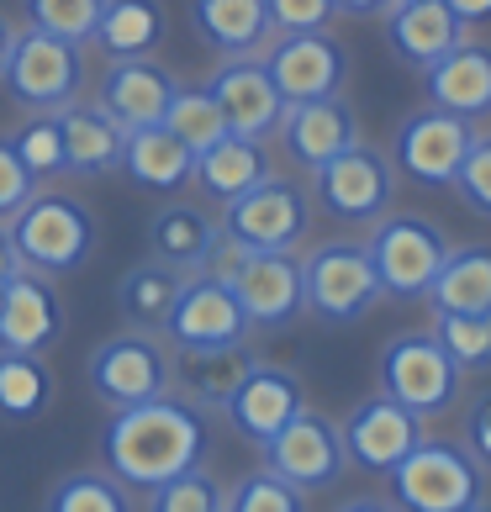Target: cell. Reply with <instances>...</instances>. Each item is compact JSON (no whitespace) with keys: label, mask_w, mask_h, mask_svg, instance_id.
Wrapping results in <instances>:
<instances>
[{"label":"cell","mask_w":491,"mask_h":512,"mask_svg":"<svg viewBox=\"0 0 491 512\" xmlns=\"http://www.w3.org/2000/svg\"><path fill=\"white\" fill-rule=\"evenodd\" d=\"M37 196V180L32 169L22 164V154L11 148V138H0V222H11L22 206Z\"/></svg>","instance_id":"42"},{"label":"cell","mask_w":491,"mask_h":512,"mask_svg":"<svg viewBox=\"0 0 491 512\" xmlns=\"http://www.w3.org/2000/svg\"><path fill=\"white\" fill-rule=\"evenodd\" d=\"M301 407H307V386H301L291 370L254 359V370L243 375L238 391L222 402V417H228V428L238 433L243 444L259 449V444H270Z\"/></svg>","instance_id":"19"},{"label":"cell","mask_w":491,"mask_h":512,"mask_svg":"<svg viewBox=\"0 0 491 512\" xmlns=\"http://www.w3.org/2000/svg\"><path fill=\"white\" fill-rule=\"evenodd\" d=\"M217 243H222V222L196 201H169L148 217V259L169 264L175 275L212 270Z\"/></svg>","instance_id":"23"},{"label":"cell","mask_w":491,"mask_h":512,"mask_svg":"<svg viewBox=\"0 0 491 512\" xmlns=\"http://www.w3.org/2000/svg\"><path fill=\"white\" fill-rule=\"evenodd\" d=\"M470 143H476V122L455 117V111H439V106H418L391 132V164H396V175H407L423 191H449Z\"/></svg>","instance_id":"11"},{"label":"cell","mask_w":491,"mask_h":512,"mask_svg":"<svg viewBox=\"0 0 491 512\" xmlns=\"http://www.w3.org/2000/svg\"><path fill=\"white\" fill-rule=\"evenodd\" d=\"M122 175L138 185V191L154 196H180L196 175V148H185L164 122L154 127H132L127 148H122Z\"/></svg>","instance_id":"27"},{"label":"cell","mask_w":491,"mask_h":512,"mask_svg":"<svg viewBox=\"0 0 491 512\" xmlns=\"http://www.w3.org/2000/svg\"><path fill=\"white\" fill-rule=\"evenodd\" d=\"M259 59L270 69L275 90L286 96V106L338 96L349 85V48L328 32H280V37H270V48Z\"/></svg>","instance_id":"16"},{"label":"cell","mask_w":491,"mask_h":512,"mask_svg":"<svg viewBox=\"0 0 491 512\" xmlns=\"http://www.w3.org/2000/svg\"><path fill=\"white\" fill-rule=\"evenodd\" d=\"M101 11H106V0H22L27 27L53 32V37H64V43H80V48H90Z\"/></svg>","instance_id":"36"},{"label":"cell","mask_w":491,"mask_h":512,"mask_svg":"<svg viewBox=\"0 0 491 512\" xmlns=\"http://www.w3.org/2000/svg\"><path fill=\"white\" fill-rule=\"evenodd\" d=\"M16 43V27H11V16H0V69H6V53Z\"/></svg>","instance_id":"49"},{"label":"cell","mask_w":491,"mask_h":512,"mask_svg":"<svg viewBox=\"0 0 491 512\" xmlns=\"http://www.w3.org/2000/svg\"><path fill=\"white\" fill-rule=\"evenodd\" d=\"M460 43H465V27L455 22V11L444 0H396L386 11V48L396 53V64L418 74H428Z\"/></svg>","instance_id":"22"},{"label":"cell","mask_w":491,"mask_h":512,"mask_svg":"<svg viewBox=\"0 0 491 512\" xmlns=\"http://www.w3.org/2000/svg\"><path fill=\"white\" fill-rule=\"evenodd\" d=\"M312 201L338 222H381L396 201V164L386 148L354 143L323 169H312Z\"/></svg>","instance_id":"12"},{"label":"cell","mask_w":491,"mask_h":512,"mask_svg":"<svg viewBox=\"0 0 491 512\" xmlns=\"http://www.w3.org/2000/svg\"><path fill=\"white\" fill-rule=\"evenodd\" d=\"M254 328L243 317L228 275L196 270L180 280V296L164 317V344L169 349H217V344H243Z\"/></svg>","instance_id":"13"},{"label":"cell","mask_w":491,"mask_h":512,"mask_svg":"<svg viewBox=\"0 0 491 512\" xmlns=\"http://www.w3.org/2000/svg\"><path fill=\"white\" fill-rule=\"evenodd\" d=\"M64 333H69V312H64V296L53 286V275H37L22 264L0 286V349L48 354V349H59Z\"/></svg>","instance_id":"17"},{"label":"cell","mask_w":491,"mask_h":512,"mask_svg":"<svg viewBox=\"0 0 491 512\" xmlns=\"http://www.w3.org/2000/svg\"><path fill=\"white\" fill-rule=\"evenodd\" d=\"M423 301L428 312H491V243H455Z\"/></svg>","instance_id":"30"},{"label":"cell","mask_w":491,"mask_h":512,"mask_svg":"<svg viewBox=\"0 0 491 512\" xmlns=\"http://www.w3.org/2000/svg\"><path fill=\"white\" fill-rule=\"evenodd\" d=\"M396 0H333L338 16H354V22H370V16H386Z\"/></svg>","instance_id":"45"},{"label":"cell","mask_w":491,"mask_h":512,"mask_svg":"<svg viewBox=\"0 0 491 512\" xmlns=\"http://www.w3.org/2000/svg\"><path fill=\"white\" fill-rule=\"evenodd\" d=\"M212 270L228 275V286L238 296L243 317H249L254 333H280L307 312V286H301V259L296 249H233V243H217Z\"/></svg>","instance_id":"3"},{"label":"cell","mask_w":491,"mask_h":512,"mask_svg":"<svg viewBox=\"0 0 491 512\" xmlns=\"http://www.w3.org/2000/svg\"><path fill=\"white\" fill-rule=\"evenodd\" d=\"M301 286H307V312L328 328H354L381 307V275L370 264L360 238H328L301 259Z\"/></svg>","instance_id":"5"},{"label":"cell","mask_w":491,"mask_h":512,"mask_svg":"<svg viewBox=\"0 0 491 512\" xmlns=\"http://www.w3.org/2000/svg\"><path fill=\"white\" fill-rule=\"evenodd\" d=\"M460 444L491 470V391H481L476 402L465 407V439Z\"/></svg>","instance_id":"44"},{"label":"cell","mask_w":491,"mask_h":512,"mask_svg":"<svg viewBox=\"0 0 491 512\" xmlns=\"http://www.w3.org/2000/svg\"><path fill=\"white\" fill-rule=\"evenodd\" d=\"M491 470L460 439H423L391 470V502L402 512H465L486 502Z\"/></svg>","instance_id":"4"},{"label":"cell","mask_w":491,"mask_h":512,"mask_svg":"<svg viewBox=\"0 0 491 512\" xmlns=\"http://www.w3.org/2000/svg\"><path fill=\"white\" fill-rule=\"evenodd\" d=\"M365 249H370V264H375L381 291L391 301H423L455 243H449V233L433 217L396 212V217H381L370 227Z\"/></svg>","instance_id":"8"},{"label":"cell","mask_w":491,"mask_h":512,"mask_svg":"<svg viewBox=\"0 0 491 512\" xmlns=\"http://www.w3.org/2000/svg\"><path fill=\"white\" fill-rule=\"evenodd\" d=\"M259 454H264V470L280 481H291L296 491H323L349 470L338 423L323 412H307V407H301L270 444H259Z\"/></svg>","instance_id":"14"},{"label":"cell","mask_w":491,"mask_h":512,"mask_svg":"<svg viewBox=\"0 0 491 512\" xmlns=\"http://www.w3.org/2000/svg\"><path fill=\"white\" fill-rule=\"evenodd\" d=\"M6 233L16 243V259L37 275H69L96 254L101 243V222L85 201H74L64 191H37L22 212L6 222Z\"/></svg>","instance_id":"2"},{"label":"cell","mask_w":491,"mask_h":512,"mask_svg":"<svg viewBox=\"0 0 491 512\" xmlns=\"http://www.w3.org/2000/svg\"><path fill=\"white\" fill-rule=\"evenodd\" d=\"M222 243L233 249H296L301 238L312 233V196L301 180H286V175H270L259 180L254 191L233 196L222 206Z\"/></svg>","instance_id":"9"},{"label":"cell","mask_w":491,"mask_h":512,"mask_svg":"<svg viewBox=\"0 0 491 512\" xmlns=\"http://www.w3.org/2000/svg\"><path fill=\"white\" fill-rule=\"evenodd\" d=\"M449 11H455L460 27H476V22H491V0H444Z\"/></svg>","instance_id":"46"},{"label":"cell","mask_w":491,"mask_h":512,"mask_svg":"<svg viewBox=\"0 0 491 512\" xmlns=\"http://www.w3.org/2000/svg\"><path fill=\"white\" fill-rule=\"evenodd\" d=\"M338 433H344L349 465L365 470V476H391V470L428 439V433H423V417L407 412L402 402H391L386 391H375V396H365V402H354V412L338 423Z\"/></svg>","instance_id":"15"},{"label":"cell","mask_w":491,"mask_h":512,"mask_svg":"<svg viewBox=\"0 0 491 512\" xmlns=\"http://www.w3.org/2000/svg\"><path fill=\"white\" fill-rule=\"evenodd\" d=\"M11 148L22 154V164L32 169V180H59L69 175V159H64V132H59V117L43 111V117H27L22 132H11Z\"/></svg>","instance_id":"37"},{"label":"cell","mask_w":491,"mask_h":512,"mask_svg":"<svg viewBox=\"0 0 491 512\" xmlns=\"http://www.w3.org/2000/svg\"><path fill=\"white\" fill-rule=\"evenodd\" d=\"M43 512H138V502H132V486H122L111 470H69L48 491Z\"/></svg>","instance_id":"34"},{"label":"cell","mask_w":491,"mask_h":512,"mask_svg":"<svg viewBox=\"0 0 491 512\" xmlns=\"http://www.w3.org/2000/svg\"><path fill=\"white\" fill-rule=\"evenodd\" d=\"M191 27L196 37L222 59H243V53L270 48V6L264 0H191Z\"/></svg>","instance_id":"28"},{"label":"cell","mask_w":491,"mask_h":512,"mask_svg":"<svg viewBox=\"0 0 491 512\" xmlns=\"http://www.w3.org/2000/svg\"><path fill=\"white\" fill-rule=\"evenodd\" d=\"M53 407V370L43 354H11L0 349V417L32 423Z\"/></svg>","instance_id":"33"},{"label":"cell","mask_w":491,"mask_h":512,"mask_svg":"<svg viewBox=\"0 0 491 512\" xmlns=\"http://www.w3.org/2000/svg\"><path fill=\"white\" fill-rule=\"evenodd\" d=\"M164 127L175 132V138L185 143V148H212L217 138H228V122H222V111H217V101L206 96V90H180L175 101H169V111H164Z\"/></svg>","instance_id":"38"},{"label":"cell","mask_w":491,"mask_h":512,"mask_svg":"<svg viewBox=\"0 0 491 512\" xmlns=\"http://www.w3.org/2000/svg\"><path fill=\"white\" fill-rule=\"evenodd\" d=\"M433 338L460 365V375L491 370V312H433Z\"/></svg>","instance_id":"35"},{"label":"cell","mask_w":491,"mask_h":512,"mask_svg":"<svg viewBox=\"0 0 491 512\" xmlns=\"http://www.w3.org/2000/svg\"><path fill=\"white\" fill-rule=\"evenodd\" d=\"M206 454H212V412L185 402L180 391L111 412L101 433V470L132 491H154L169 476H185L206 465Z\"/></svg>","instance_id":"1"},{"label":"cell","mask_w":491,"mask_h":512,"mask_svg":"<svg viewBox=\"0 0 491 512\" xmlns=\"http://www.w3.org/2000/svg\"><path fill=\"white\" fill-rule=\"evenodd\" d=\"M201 90L217 101V111H222V122H228L233 138H259L264 143L280 127V111H286V96L275 90V80H270V69H264L259 53L222 59Z\"/></svg>","instance_id":"18"},{"label":"cell","mask_w":491,"mask_h":512,"mask_svg":"<svg viewBox=\"0 0 491 512\" xmlns=\"http://www.w3.org/2000/svg\"><path fill=\"white\" fill-rule=\"evenodd\" d=\"M275 169H270V154H264V143L259 138H217L212 148H201L196 154V175L191 185H201V196L206 201H222L228 206L233 196L243 191H254L259 180H270Z\"/></svg>","instance_id":"29"},{"label":"cell","mask_w":491,"mask_h":512,"mask_svg":"<svg viewBox=\"0 0 491 512\" xmlns=\"http://www.w3.org/2000/svg\"><path fill=\"white\" fill-rule=\"evenodd\" d=\"M280 148L307 169H323L328 159H338L344 148L360 143V111L338 90V96H317V101H291L280 111Z\"/></svg>","instance_id":"20"},{"label":"cell","mask_w":491,"mask_h":512,"mask_svg":"<svg viewBox=\"0 0 491 512\" xmlns=\"http://www.w3.org/2000/svg\"><path fill=\"white\" fill-rule=\"evenodd\" d=\"M164 32H169V22H164L159 0H106L90 43H96L106 59H154Z\"/></svg>","instance_id":"31"},{"label":"cell","mask_w":491,"mask_h":512,"mask_svg":"<svg viewBox=\"0 0 491 512\" xmlns=\"http://www.w3.org/2000/svg\"><path fill=\"white\" fill-rule=\"evenodd\" d=\"M455 196L476 217H491V132H476V143H470V154L455 175Z\"/></svg>","instance_id":"41"},{"label":"cell","mask_w":491,"mask_h":512,"mask_svg":"<svg viewBox=\"0 0 491 512\" xmlns=\"http://www.w3.org/2000/svg\"><path fill=\"white\" fill-rule=\"evenodd\" d=\"M381 391L407 412H418L423 423H433V417L460 407L465 375L433 338V328H407L381 344Z\"/></svg>","instance_id":"6"},{"label":"cell","mask_w":491,"mask_h":512,"mask_svg":"<svg viewBox=\"0 0 491 512\" xmlns=\"http://www.w3.org/2000/svg\"><path fill=\"white\" fill-rule=\"evenodd\" d=\"M180 90H185L180 74L164 69L159 59H111L106 74H101V96L96 101L132 132V127L164 122V111Z\"/></svg>","instance_id":"21"},{"label":"cell","mask_w":491,"mask_h":512,"mask_svg":"<svg viewBox=\"0 0 491 512\" xmlns=\"http://www.w3.org/2000/svg\"><path fill=\"white\" fill-rule=\"evenodd\" d=\"M270 6V27L280 32H328L333 22V0H264Z\"/></svg>","instance_id":"43"},{"label":"cell","mask_w":491,"mask_h":512,"mask_svg":"<svg viewBox=\"0 0 491 512\" xmlns=\"http://www.w3.org/2000/svg\"><path fill=\"white\" fill-rule=\"evenodd\" d=\"M423 85H428V106L455 111L465 122L491 117V48L465 37L460 48H449L444 59L423 74Z\"/></svg>","instance_id":"26"},{"label":"cell","mask_w":491,"mask_h":512,"mask_svg":"<svg viewBox=\"0 0 491 512\" xmlns=\"http://www.w3.org/2000/svg\"><path fill=\"white\" fill-rule=\"evenodd\" d=\"M228 507V491L212 481V470L196 465L185 476H169L148 491V512H222Z\"/></svg>","instance_id":"39"},{"label":"cell","mask_w":491,"mask_h":512,"mask_svg":"<svg viewBox=\"0 0 491 512\" xmlns=\"http://www.w3.org/2000/svg\"><path fill=\"white\" fill-rule=\"evenodd\" d=\"M254 370V349L243 344H217V349H169V391L201 412H222V402L238 391V381Z\"/></svg>","instance_id":"24"},{"label":"cell","mask_w":491,"mask_h":512,"mask_svg":"<svg viewBox=\"0 0 491 512\" xmlns=\"http://www.w3.org/2000/svg\"><path fill=\"white\" fill-rule=\"evenodd\" d=\"M180 280L169 264L159 259H143V264H132V270H122L117 280V312L127 328H143V333H164V317L169 307H175V296H180Z\"/></svg>","instance_id":"32"},{"label":"cell","mask_w":491,"mask_h":512,"mask_svg":"<svg viewBox=\"0 0 491 512\" xmlns=\"http://www.w3.org/2000/svg\"><path fill=\"white\" fill-rule=\"evenodd\" d=\"M22 270V259H16V243H11V233H6V222H0V286Z\"/></svg>","instance_id":"47"},{"label":"cell","mask_w":491,"mask_h":512,"mask_svg":"<svg viewBox=\"0 0 491 512\" xmlns=\"http://www.w3.org/2000/svg\"><path fill=\"white\" fill-rule=\"evenodd\" d=\"M333 512H402L391 497H349L344 507H333Z\"/></svg>","instance_id":"48"},{"label":"cell","mask_w":491,"mask_h":512,"mask_svg":"<svg viewBox=\"0 0 491 512\" xmlns=\"http://www.w3.org/2000/svg\"><path fill=\"white\" fill-rule=\"evenodd\" d=\"M222 512H307V491L291 481L270 476V470H249L228 486V507Z\"/></svg>","instance_id":"40"},{"label":"cell","mask_w":491,"mask_h":512,"mask_svg":"<svg viewBox=\"0 0 491 512\" xmlns=\"http://www.w3.org/2000/svg\"><path fill=\"white\" fill-rule=\"evenodd\" d=\"M59 117L64 132V159H69V175H111L122 169V148H127V127L111 117L101 101H85L74 96Z\"/></svg>","instance_id":"25"},{"label":"cell","mask_w":491,"mask_h":512,"mask_svg":"<svg viewBox=\"0 0 491 512\" xmlns=\"http://www.w3.org/2000/svg\"><path fill=\"white\" fill-rule=\"evenodd\" d=\"M0 85H6V96L22 111H32V117L64 111L74 96H85V48L64 43V37H53V32L22 27L11 53H6Z\"/></svg>","instance_id":"7"},{"label":"cell","mask_w":491,"mask_h":512,"mask_svg":"<svg viewBox=\"0 0 491 512\" xmlns=\"http://www.w3.org/2000/svg\"><path fill=\"white\" fill-rule=\"evenodd\" d=\"M85 381H90V391H96V402L111 407V412L164 396L169 391V344H164V333L127 328V333L101 338V344L90 349Z\"/></svg>","instance_id":"10"},{"label":"cell","mask_w":491,"mask_h":512,"mask_svg":"<svg viewBox=\"0 0 491 512\" xmlns=\"http://www.w3.org/2000/svg\"><path fill=\"white\" fill-rule=\"evenodd\" d=\"M465 512H491V502H476V507H465Z\"/></svg>","instance_id":"50"}]
</instances>
